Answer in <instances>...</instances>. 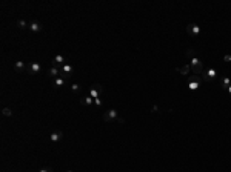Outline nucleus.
Instances as JSON below:
<instances>
[{"label": "nucleus", "instance_id": "f257e3e1", "mask_svg": "<svg viewBox=\"0 0 231 172\" xmlns=\"http://www.w3.org/2000/svg\"><path fill=\"white\" fill-rule=\"evenodd\" d=\"M103 122H106V123H109V122H116V123H125V118L123 117H120L119 114H117V111L116 109H109V111H105L103 112Z\"/></svg>", "mask_w": 231, "mask_h": 172}, {"label": "nucleus", "instance_id": "f03ea898", "mask_svg": "<svg viewBox=\"0 0 231 172\" xmlns=\"http://www.w3.org/2000/svg\"><path fill=\"white\" fill-rule=\"evenodd\" d=\"M188 65H189V68H191L193 74H196V75H200V74L203 72V63H202V62H200L197 57L191 58Z\"/></svg>", "mask_w": 231, "mask_h": 172}, {"label": "nucleus", "instance_id": "7ed1b4c3", "mask_svg": "<svg viewBox=\"0 0 231 172\" xmlns=\"http://www.w3.org/2000/svg\"><path fill=\"white\" fill-rule=\"evenodd\" d=\"M200 83H202V77L200 75H196V74H191L188 77V88L191 91H196L200 88Z\"/></svg>", "mask_w": 231, "mask_h": 172}, {"label": "nucleus", "instance_id": "20e7f679", "mask_svg": "<svg viewBox=\"0 0 231 172\" xmlns=\"http://www.w3.org/2000/svg\"><path fill=\"white\" fill-rule=\"evenodd\" d=\"M202 80H205V82H214L216 79H217V72H216V69L214 68H208V69H203V72H202Z\"/></svg>", "mask_w": 231, "mask_h": 172}, {"label": "nucleus", "instance_id": "39448f33", "mask_svg": "<svg viewBox=\"0 0 231 172\" xmlns=\"http://www.w3.org/2000/svg\"><path fill=\"white\" fill-rule=\"evenodd\" d=\"M186 32H188V36H191V37H197V36L200 34V26H199L197 23H189V25L186 26Z\"/></svg>", "mask_w": 231, "mask_h": 172}, {"label": "nucleus", "instance_id": "423d86ee", "mask_svg": "<svg viewBox=\"0 0 231 172\" xmlns=\"http://www.w3.org/2000/svg\"><path fill=\"white\" fill-rule=\"evenodd\" d=\"M102 92H103V88H102L100 83H94V85L90 88V95H91L92 98H99Z\"/></svg>", "mask_w": 231, "mask_h": 172}, {"label": "nucleus", "instance_id": "0eeeda50", "mask_svg": "<svg viewBox=\"0 0 231 172\" xmlns=\"http://www.w3.org/2000/svg\"><path fill=\"white\" fill-rule=\"evenodd\" d=\"M40 71H42V66H40V63H37V62L29 63V65H28V68H26V72H28V74H31V75L39 74Z\"/></svg>", "mask_w": 231, "mask_h": 172}, {"label": "nucleus", "instance_id": "6e6552de", "mask_svg": "<svg viewBox=\"0 0 231 172\" xmlns=\"http://www.w3.org/2000/svg\"><path fill=\"white\" fill-rule=\"evenodd\" d=\"M62 138H63V132H62V131H54V132H51V135H49V140H51L52 143H59Z\"/></svg>", "mask_w": 231, "mask_h": 172}, {"label": "nucleus", "instance_id": "1a4fd4ad", "mask_svg": "<svg viewBox=\"0 0 231 172\" xmlns=\"http://www.w3.org/2000/svg\"><path fill=\"white\" fill-rule=\"evenodd\" d=\"M60 72H65V74H68V75H73V72H74V68H73V65L66 63V65H63V66L60 68Z\"/></svg>", "mask_w": 231, "mask_h": 172}, {"label": "nucleus", "instance_id": "9d476101", "mask_svg": "<svg viewBox=\"0 0 231 172\" xmlns=\"http://www.w3.org/2000/svg\"><path fill=\"white\" fill-rule=\"evenodd\" d=\"M48 75H49L51 79H57V77L60 75V69H59V68H54V66H51V68L48 69Z\"/></svg>", "mask_w": 231, "mask_h": 172}, {"label": "nucleus", "instance_id": "9b49d317", "mask_svg": "<svg viewBox=\"0 0 231 172\" xmlns=\"http://www.w3.org/2000/svg\"><path fill=\"white\" fill-rule=\"evenodd\" d=\"M219 86H220L222 89H225V91H227V89L231 86V79H228V77H222V79H220Z\"/></svg>", "mask_w": 231, "mask_h": 172}, {"label": "nucleus", "instance_id": "f8f14e48", "mask_svg": "<svg viewBox=\"0 0 231 172\" xmlns=\"http://www.w3.org/2000/svg\"><path fill=\"white\" fill-rule=\"evenodd\" d=\"M29 29H31L33 32H40V31H42V25H40L39 22H36V20H34V22H31V23H29Z\"/></svg>", "mask_w": 231, "mask_h": 172}, {"label": "nucleus", "instance_id": "ddd939ff", "mask_svg": "<svg viewBox=\"0 0 231 172\" xmlns=\"http://www.w3.org/2000/svg\"><path fill=\"white\" fill-rule=\"evenodd\" d=\"M26 65L23 63V62H14V69L17 71V72H23V71H26Z\"/></svg>", "mask_w": 231, "mask_h": 172}, {"label": "nucleus", "instance_id": "4468645a", "mask_svg": "<svg viewBox=\"0 0 231 172\" xmlns=\"http://www.w3.org/2000/svg\"><path fill=\"white\" fill-rule=\"evenodd\" d=\"M92 103H94V98H92L91 95H87V97L80 98V105L82 106H91Z\"/></svg>", "mask_w": 231, "mask_h": 172}, {"label": "nucleus", "instance_id": "2eb2a0df", "mask_svg": "<svg viewBox=\"0 0 231 172\" xmlns=\"http://www.w3.org/2000/svg\"><path fill=\"white\" fill-rule=\"evenodd\" d=\"M176 71L180 72L182 75H188V74L191 72V68H189V65H184V66H180V68H176Z\"/></svg>", "mask_w": 231, "mask_h": 172}, {"label": "nucleus", "instance_id": "dca6fc26", "mask_svg": "<svg viewBox=\"0 0 231 172\" xmlns=\"http://www.w3.org/2000/svg\"><path fill=\"white\" fill-rule=\"evenodd\" d=\"M66 83V80L65 79H62L60 75L57 77V79H54V88H60V86H63Z\"/></svg>", "mask_w": 231, "mask_h": 172}, {"label": "nucleus", "instance_id": "f3484780", "mask_svg": "<svg viewBox=\"0 0 231 172\" xmlns=\"http://www.w3.org/2000/svg\"><path fill=\"white\" fill-rule=\"evenodd\" d=\"M17 26H19L20 29H25V28H29V23H26L25 20H19V22H17Z\"/></svg>", "mask_w": 231, "mask_h": 172}, {"label": "nucleus", "instance_id": "a211bd4d", "mask_svg": "<svg viewBox=\"0 0 231 172\" xmlns=\"http://www.w3.org/2000/svg\"><path fill=\"white\" fill-rule=\"evenodd\" d=\"M2 114H3L5 117H11V115H12V111H11V108H3V109H2Z\"/></svg>", "mask_w": 231, "mask_h": 172}, {"label": "nucleus", "instance_id": "6ab92c4d", "mask_svg": "<svg viewBox=\"0 0 231 172\" xmlns=\"http://www.w3.org/2000/svg\"><path fill=\"white\" fill-rule=\"evenodd\" d=\"M186 55H188V57H191V58H194V57H197V52H196L193 48H189V49L186 51Z\"/></svg>", "mask_w": 231, "mask_h": 172}, {"label": "nucleus", "instance_id": "aec40b11", "mask_svg": "<svg viewBox=\"0 0 231 172\" xmlns=\"http://www.w3.org/2000/svg\"><path fill=\"white\" fill-rule=\"evenodd\" d=\"M71 89H73L74 92H79V91H80V85H77V83H73V85H71Z\"/></svg>", "mask_w": 231, "mask_h": 172}, {"label": "nucleus", "instance_id": "412c9836", "mask_svg": "<svg viewBox=\"0 0 231 172\" xmlns=\"http://www.w3.org/2000/svg\"><path fill=\"white\" fill-rule=\"evenodd\" d=\"M94 103H96V106H97V108H102V105H103L100 98H94Z\"/></svg>", "mask_w": 231, "mask_h": 172}, {"label": "nucleus", "instance_id": "4be33fe9", "mask_svg": "<svg viewBox=\"0 0 231 172\" xmlns=\"http://www.w3.org/2000/svg\"><path fill=\"white\" fill-rule=\"evenodd\" d=\"M39 172H54V171H52V168H43V169H40Z\"/></svg>", "mask_w": 231, "mask_h": 172}, {"label": "nucleus", "instance_id": "5701e85b", "mask_svg": "<svg viewBox=\"0 0 231 172\" xmlns=\"http://www.w3.org/2000/svg\"><path fill=\"white\" fill-rule=\"evenodd\" d=\"M224 60H225V62H231V55H225Z\"/></svg>", "mask_w": 231, "mask_h": 172}, {"label": "nucleus", "instance_id": "b1692460", "mask_svg": "<svg viewBox=\"0 0 231 172\" xmlns=\"http://www.w3.org/2000/svg\"><path fill=\"white\" fill-rule=\"evenodd\" d=\"M153 112H159V106H153Z\"/></svg>", "mask_w": 231, "mask_h": 172}, {"label": "nucleus", "instance_id": "393cba45", "mask_svg": "<svg viewBox=\"0 0 231 172\" xmlns=\"http://www.w3.org/2000/svg\"><path fill=\"white\" fill-rule=\"evenodd\" d=\"M227 91H228V94H231V86L228 88V89H227Z\"/></svg>", "mask_w": 231, "mask_h": 172}, {"label": "nucleus", "instance_id": "a878e982", "mask_svg": "<svg viewBox=\"0 0 231 172\" xmlns=\"http://www.w3.org/2000/svg\"><path fill=\"white\" fill-rule=\"evenodd\" d=\"M66 172H73V171H66Z\"/></svg>", "mask_w": 231, "mask_h": 172}]
</instances>
